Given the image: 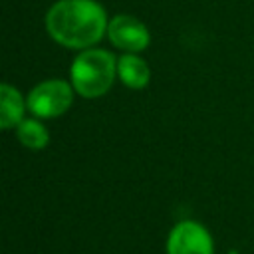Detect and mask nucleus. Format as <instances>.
Segmentation results:
<instances>
[{"label":"nucleus","mask_w":254,"mask_h":254,"mask_svg":"<svg viewBox=\"0 0 254 254\" xmlns=\"http://www.w3.org/2000/svg\"><path fill=\"white\" fill-rule=\"evenodd\" d=\"M107 14L97 0H58L46 14L50 38L69 50H87L107 32Z\"/></svg>","instance_id":"obj_1"},{"label":"nucleus","mask_w":254,"mask_h":254,"mask_svg":"<svg viewBox=\"0 0 254 254\" xmlns=\"http://www.w3.org/2000/svg\"><path fill=\"white\" fill-rule=\"evenodd\" d=\"M115 73L117 60L111 52L87 48L75 56L69 69V79L75 93H79L85 99H95L111 89Z\"/></svg>","instance_id":"obj_2"},{"label":"nucleus","mask_w":254,"mask_h":254,"mask_svg":"<svg viewBox=\"0 0 254 254\" xmlns=\"http://www.w3.org/2000/svg\"><path fill=\"white\" fill-rule=\"evenodd\" d=\"M73 85L64 79H46L30 89L26 107L38 119H56L73 103Z\"/></svg>","instance_id":"obj_3"},{"label":"nucleus","mask_w":254,"mask_h":254,"mask_svg":"<svg viewBox=\"0 0 254 254\" xmlns=\"http://www.w3.org/2000/svg\"><path fill=\"white\" fill-rule=\"evenodd\" d=\"M212 238L208 230L194 222L183 220L173 226L167 238V254H212Z\"/></svg>","instance_id":"obj_4"},{"label":"nucleus","mask_w":254,"mask_h":254,"mask_svg":"<svg viewBox=\"0 0 254 254\" xmlns=\"http://www.w3.org/2000/svg\"><path fill=\"white\" fill-rule=\"evenodd\" d=\"M107 36L115 48H119L127 54L143 52L151 42V34L147 30V26L129 14L113 16L107 26Z\"/></svg>","instance_id":"obj_5"},{"label":"nucleus","mask_w":254,"mask_h":254,"mask_svg":"<svg viewBox=\"0 0 254 254\" xmlns=\"http://www.w3.org/2000/svg\"><path fill=\"white\" fill-rule=\"evenodd\" d=\"M26 109L28 107L24 95L14 85L0 83V129L18 127V123L24 119Z\"/></svg>","instance_id":"obj_6"},{"label":"nucleus","mask_w":254,"mask_h":254,"mask_svg":"<svg viewBox=\"0 0 254 254\" xmlns=\"http://www.w3.org/2000/svg\"><path fill=\"white\" fill-rule=\"evenodd\" d=\"M117 75L123 85L131 89H143L151 79V69L147 62L137 54H123L117 60Z\"/></svg>","instance_id":"obj_7"},{"label":"nucleus","mask_w":254,"mask_h":254,"mask_svg":"<svg viewBox=\"0 0 254 254\" xmlns=\"http://www.w3.org/2000/svg\"><path fill=\"white\" fill-rule=\"evenodd\" d=\"M16 135L18 141L32 151H40L50 143V133L38 119H22L16 127Z\"/></svg>","instance_id":"obj_8"}]
</instances>
